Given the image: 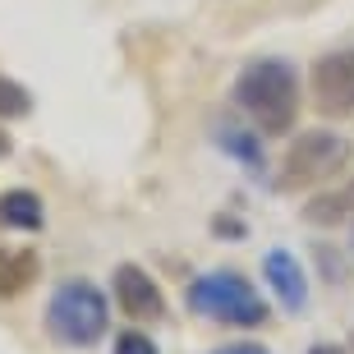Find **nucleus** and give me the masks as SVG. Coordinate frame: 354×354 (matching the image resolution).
<instances>
[{
  "label": "nucleus",
  "mask_w": 354,
  "mask_h": 354,
  "mask_svg": "<svg viewBox=\"0 0 354 354\" xmlns=\"http://www.w3.org/2000/svg\"><path fill=\"white\" fill-rule=\"evenodd\" d=\"M235 106L258 133H290L299 120V69L281 55H258L235 74Z\"/></svg>",
  "instance_id": "obj_1"
},
{
  "label": "nucleus",
  "mask_w": 354,
  "mask_h": 354,
  "mask_svg": "<svg viewBox=\"0 0 354 354\" xmlns=\"http://www.w3.org/2000/svg\"><path fill=\"white\" fill-rule=\"evenodd\" d=\"M111 327V304L92 281L74 276V281H60L46 299V331H51L60 345L69 350H88L97 345Z\"/></svg>",
  "instance_id": "obj_2"
},
{
  "label": "nucleus",
  "mask_w": 354,
  "mask_h": 354,
  "mask_svg": "<svg viewBox=\"0 0 354 354\" xmlns=\"http://www.w3.org/2000/svg\"><path fill=\"white\" fill-rule=\"evenodd\" d=\"M184 299H189V308L198 317H207V322H225V327H244V331L267 322V304L253 290V281L239 276V272H225V267L203 272L194 286L184 290Z\"/></svg>",
  "instance_id": "obj_3"
},
{
  "label": "nucleus",
  "mask_w": 354,
  "mask_h": 354,
  "mask_svg": "<svg viewBox=\"0 0 354 354\" xmlns=\"http://www.w3.org/2000/svg\"><path fill=\"white\" fill-rule=\"evenodd\" d=\"M354 157V143L336 129H308L290 143L281 171H276V189L281 194H295V189H313V184L341 175Z\"/></svg>",
  "instance_id": "obj_4"
},
{
  "label": "nucleus",
  "mask_w": 354,
  "mask_h": 354,
  "mask_svg": "<svg viewBox=\"0 0 354 354\" xmlns=\"http://www.w3.org/2000/svg\"><path fill=\"white\" fill-rule=\"evenodd\" d=\"M313 102H317L322 115H354V46L317 55Z\"/></svg>",
  "instance_id": "obj_5"
},
{
  "label": "nucleus",
  "mask_w": 354,
  "mask_h": 354,
  "mask_svg": "<svg viewBox=\"0 0 354 354\" xmlns=\"http://www.w3.org/2000/svg\"><path fill=\"white\" fill-rule=\"evenodd\" d=\"M111 276H115V304L124 317H133V322H161L166 317V295L138 263H120Z\"/></svg>",
  "instance_id": "obj_6"
},
{
  "label": "nucleus",
  "mask_w": 354,
  "mask_h": 354,
  "mask_svg": "<svg viewBox=\"0 0 354 354\" xmlns=\"http://www.w3.org/2000/svg\"><path fill=\"white\" fill-rule=\"evenodd\" d=\"M263 276H267V286L276 290V299H281L286 313H304L308 308V272H304V263L295 253L272 249L263 258Z\"/></svg>",
  "instance_id": "obj_7"
},
{
  "label": "nucleus",
  "mask_w": 354,
  "mask_h": 354,
  "mask_svg": "<svg viewBox=\"0 0 354 354\" xmlns=\"http://www.w3.org/2000/svg\"><path fill=\"white\" fill-rule=\"evenodd\" d=\"M212 138H216V147H221L225 157H235L249 175H263L267 157H263V133L258 129H244L239 120H216Z\"/></svg>",
  "instance_id": "obj_8"
},
{
  "label": "nucleus",
  "mask_w": 354,
  "mask_h": 354,
  "mask_svg": "<svg viewBox=\"0 0 354 354\" xmlns=\"http://www.w3.org/2000/svg\"><path fill=\"white\" fill-rule=\"evenodd\" d=\"M41 225H46L41 194H32V189H0V230L37 235Z\"/></svg>",
  "instance_id": "obj_9"
},
{
  "label": "nucleus",
  "mask_w": 354,
  "mask_h": 354,
  "mask_svg": "<svg viewBox=\"0 0 354 354\" xmlns=\"http://www.w3.org/2000/svg\"><path fill=\"white\" fill-rule=\"evenodd\" d=\"M304 221L322 225V230L354 221V180H345L341 189H322V194H313L308 203H304Z\"/></svg>",
  "instance_id": "obj_10"
},
{
  "label": "nucleus",
  "mask_w": 354,
  "mask_h": 354,
  "mask_svg": "<svg viewBox=\"0 0 354 354\" xmlns=\"http://www.w3.org/2000/svg\"><path fill=\"white\" fill-rule=\"evenodd\" d=\"M41 276V258L32 249H0V299H19Z\"/></svg>",
  "instance_id": "obj_11"
},
{
  "label": "nucleus",
  "mask_w": 354,
  "mask_h": 354,
  "mask_svg": "<svg viewBox=\"0 0 354 354\" xmlns=\"http://www.w3.org/2000/svg\"><path fill=\"white\" fill-rule=\"evenodd\" d=\"M28 111H32V92L19 79H5V74H0V120L10 124V120H24Z\"/></svg>",
  "instance_id": "obj_12"
},
{
  "label": "nucleus",
  "mask_w": 354,
  "mask_h": 354,
  "mask_svg": "<svg viewBox=\"0 0 354 354\" xmlns=\"http://www.w3.org/2000/svg\"><path fill=\"white\" fill-rule=\"evenodd\" d=\"M111 354H161L157 341L152 336H143V331H120L115 336V350Z\"/></svg>",
  "instance_id": "obj_13"
},
{
  "label": "nucleus",
  "mask_w": 354,
  "mask_h": 354,
  "mask_svg": "<svg viewBox=\"0 0 354 354\" xmlns=\"http://www.w3.org/2000/svg\"><path fill=\"white\" fill-rule=\"evenodd\" d=\"M212 354H272V350H263V345H253V341H235V345H221V350H212Z\"/></svg>",
  "instance_id": "obj_14"
},
{
  "label": "nucleus",
  "mask_w": 354,
  "mask_h": 354,
  "mask_svg": "<svg viewBox=\"0 0 354 354\" xmlns=\"http://www.w3.org/2000/svg\"><path fill=\"white\" fill-rule=\"evenodd\" d=\"M308 354H345V350H341V345H327V341H317V345H313Z\"/></svg>",
  "instance_id": "obj_15"
},
{
  "label": "nucleus",
  "mask_w": 354,
  "mask_h": 354,
  "mask_svg": "<svg viewBox=\"0 0 354 354\" xmlns=\"http://www.w3.org/2000/svg\"><path fill=\"white\" fill-rule=\"evenodd\" d=\"M10 147H14V143H10V133L0 129V157H10Z\"/></svg>",
  "instance_id": "obj_16"
},
{
  "label": "nucleus",
  "mask_w": 354,
  "mask_h": 354,
  "mask_svg": "<svg viewBox=\"0 0 354 354\" xmlns=\"http://www.w3.org/2000/svg\"><path fill=\"white\" fill-rule=\"evenodd\" d=\"M350 350H354V341H350Z\"/></svg>",
  "instance_id": "obj_17"
}]
</instances>
